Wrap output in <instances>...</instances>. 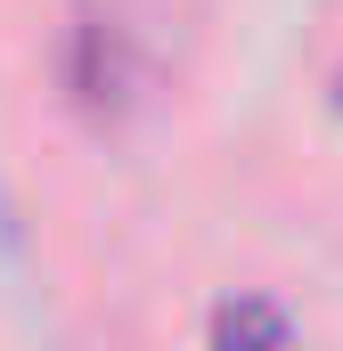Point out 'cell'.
<instances>
[{"mask_svg":"<svg viewBox=\"0 0 343 351\" xmlns=\"http://www.w3.org/2000/svg\"><path fill=\"white\" fill-rule=\"evenodd\" d=\"M66 82H74V98H82L90 114H115V106H123V90H131V41H123V25H115V16H98V0H82V16H74Z\"/></svg>","mask_w":343,"mask_h":351,"instance_id":"cell-1","label":"cell"},{"mask_svg":"<svg viewBox=\"0 0 343 351\" xmlns=\"http://www.w3.org/2000/svg\"><path fill=\"white\" fill-rule=\"evenodd\" d=\"M213 351H294V327L270 294H229L213 311Z\"/></svg>","mask_w":343,"mask_h":351,"instance_id":"cell-2","label":"cell"}]
</instances>
